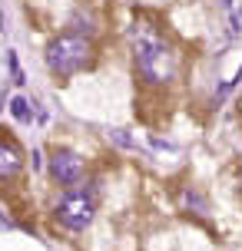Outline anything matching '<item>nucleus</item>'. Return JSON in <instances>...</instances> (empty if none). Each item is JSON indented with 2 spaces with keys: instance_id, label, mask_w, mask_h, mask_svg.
Here are the masks:
<instances>
[{
  "instance_id": "obj_2",
  "label": "nucleus",
  "mask_w": 242,
  "mask_h": 251,
  "mask_svg": "<svg viewBox=\"0 0 242 251\" xmlns=\"http://www.w3.org/2000/svg\"><path fill=\"white\" fill-rule=\"evenodd\" d=\"M90 53H93V47H90L87 37H80V33H60L47 47V66L60 76H70V73H77L80 66L90 63Z\"/></svg>"
},
{
  "instance_id": "obj_1",
  "label": "nucleus",
  "mask_w": 242,
  "mask_h": 251,
  "mask_svg": "<svg viewBox=\"0 0 242 251\" xmlns=\"http://www.w3.org/2000/svg\"><path fill=\"white\" fill-rule=\"evenodd\" d=\"M133 60L150 83H166L176 76V53L153 26H133Z\"/></svg>"
},
{
  "instance_id": "obj_3",
  "label": "nucleus",
  "mask_w": 242,
  "mask_h": 251,
  "mask_svg": "<svg viewBox=\"0 0 242 251\" xmlns=\"http://www.w3.org/2000/svg\"><path fill=\"white\" fill-rule=\"evenodd\" d=\"M93 212H96V201H93V195H90V192H73V195H66V199L60 201L57 218H60L66 228L83 231V228L93 222Z\"/></svg>"
},
{
  "instance_id": "obj_5",
  "label": "nucleus",
  "mask_w": 242,
  "mask_h": 251,
  "mask_svg": "<svg viewBox=\"0 0 242 251\" xmlns=\"http://www.w3.org/2000/svg\"><path fill=\"white\" fill-rule=\"evenodd\" d=\"M20 165H24V159H20V149L13 146V142H3L0 139V182L3 178H10L20 172Z\"/></svg>"
},
{
  "instance_id": "obj_6",
  "label": "nucleus",
  "mask_w": 242,
  "mask_h": 251,
  "mask_svg": "<svg viewBox=\"0 0 242 251\" xmlns=\"http://www.w3.org/2000/svg\"><path fill=\"white\" fill-rule=\"evenodd\" d=\"M10 113H13L17 123H30V119H33V109H30V102H27L24 96H17V100L10 102Z\"/></svg>"
},
{
  "instance_id": "obj_4",
  "label": "nucleus",
  "mask_w": 242,
  "mask_h": 251,
  "mask_svg": "<svg viewBox=\"0 0 242 251\" xmlns=\"http://www.w3.org/2000/svg\"><path fill=\"white\" fill-rule=\"evenodd\" d=\"M50 172L57 176V182H63V185H77L80 178H83V159L73 155V152H53Z\"/></svg>"
}]
</instances>
